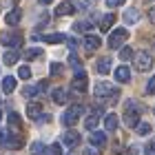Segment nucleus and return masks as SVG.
I'll list each match as a JSON object with an SVG mask.
<instances>
[{
  "label": "nucleus",
  "instance_id": "obj_1",
  "mask_svg": "<svg viewBox=\"0 0 155 155\" xmlns=\"http://www.w3.org/2000/svg\"><path fill=\"white\" fill-rule=\"evenodd\" d=\"M93 93L97 100H102V102H117V97H120V89L113 87V84H109V82H97L95 84V89H93Z\"/></svg>",
  "mask_w": 155,
  "mask_h": 155
},
{
  "label": "nucleus",
  "instance_id": "obj_2",
  "mask_svg": "<svg viewBox=\"0 0 155 155\" xmlns=\"http://www.w3.org/2000/svg\"><path fill=\"white\" fill-rule=\"evenodd\" d=\"M140 111H142V107H140L135 100H129L124 104V124L129 126V129H135L140 124Z\"/></svg>",
  "mask_w": 155,
  "mask_h": 155
},
{
  "label": "nucleus",
  "instance_id": "obj_3",
  "mask_svg": "<svg viewBox=\"0 0 155 155\" xmlns=\"http://www.w3.org/2000/svg\"><path fill=\"white\" fill-rule=\"evenodd\" d=\"M84 113V107L82 104H73V107H69L64 111V115H62V124L64 126H73L78 120H80V115Z\"/></svg>",
  "mask_w": 155,
  "mask_h": 155
},
{
  "label": "nucleus",
  "instance_id": "obj_4",
  "mask_svg": "<svg viewBox=\"0 0 155 155\" xmlns=\"http://www.w3.org/2000/svg\"><path fill=\"white\" fill-rule=\"evenodd\" d=\"M129 40V31L124 29V27H120V29H113L109 36V47L111 49H122L124 42Z\"/></svg>",
  "mask_w": 155,
  "mask_h": 155
},
{
  "label": "nucleus",
  "instance_id": "obj_5",
  "mask_svg": "<svg viewBox=\"0 0 155 155\" xmlns=\"http://www.w3.org/2000/svg\"><path fill=\"white\" fill-rule=\"evenodd\" d=\"M0 42L9 49H18L22 45V33L20 31H5V33H0Z\"/></svg>",
  "mask_w": 155,
  "mask_h": 155
},
{
  "label": "nucleus",
  "instance_id": "obj_6",
  "mask_svg": "<svg viewBox=\"0 0 155 155\" xmlns=\"http://www.w3.org/2000/svg\"><path fill=\"white\" fill-rule=\"evenodd\" d=\"M133 58H135V69L137 71H149L153 67V55L149 51H137V53H133Z\"/></svg>",
  "mask_w": 155,
  "mask_h": 155
},
{
  "label": "nucleus",
  "instance_id": "obj_7",
  "mask_svg": "<svg viewBox=\"0 0 155 155\" xmlns=\"http://www.w3.org/2000/svg\"><path fill=\"white\" fill-rule=\"evenodd\" d=\"M0 144L7 149H20L22 146V137L13 135L11 131H0Z\"/></svg>",
  "mask_w": 155,
  "mask_h": 155
},
{
  "label": "nucleus",
  "instance_id": "obj_8",
  "mask_svg": "<svg viewBox=\"0 0 155 155\" xmlns=\"http://www.w3.org/2000/svg\"><path fill=\"white\" fill-rule=\"evenodd\" d=\"M71 89L73 91H80V93L87 91V73H84V71H75V78L71 82Z\"/></svg>",
  "mask_w": 155,
  "mask_h": 155
},
{
  "label": "nucleus",
  "instance_id": "obj_9",
  "mask_svg": "<svg viewBox=\"0 0 155 155\" xmlns=\"http://www.w3.org/2000/svg\"><path fill=\"white\" fill-rule=\"evenodd\" d=\"M100 45H102V40L97 38V36H93V33H87V36H84V49H87L89 53L97 51V49H100Z\"/></svg>",
  "mask_w": 155,
  "mask_h": 155
},
{
  "label": "nucleus",
  "instance_id": "obj_10",
  "mask_svg": "<svg viewBox=\"0 0 155 155\" xmlns=\"http://www.w3.org/2000/svg\"><path fill=\"white\" fill-rule=\"evenodd\" d=\"M89 142L93 144L95 149H100V146H104V144H107V133H104V131H91Z\"/></svg>",
  "mask_w": 155,
  "mask_h": 155
},
{
  "label": "nucleus",
  "instance_id": "obj_11",
  "mask_svg": "<svg viewBox=\"0 0 155 155\" xmlns=\"http://www.w3.org/2000/svg\"><path fill=\"white\" fill-rule=\"evenodd\" d=\"M62 142H64L69 149H73V146L80 144V133L78 131H67L64 135H62Z\"/></svg>",
  "mask_w": 155,
  "mask_h": 155
},
{
  "label": "nucleus",
  "instance_id": "obj_12",
  "mask_svg": "<svg viewBox=\"0 0 155 155\" xmlns=\"http://www.w3.org/2000/svg\"><path fill=\"white\" fill-rule=\"evenodd\" d=\"M75 11V5L71 0H64V2H60V7H55V16H71Z\"/></svg>",
  "mask_w": 155,
  "mask_h": 155
},
{
  "label": "nucleus",
  "instance_id": "obj_13",
  "mask_svg": "<svg viewBox=\"0 0 155 155\" xmlns=\"http://www.w3.org/2000/svg\"><path fill=\"white\" fill-rule=\"evenodd\" d=\"M115 80L117 82H131V69L122 64V67H117L115 69Z\"/></svg>",
  "mask_w": 155,
  "mask_h": 155
},
{
  "label": "nucleus",
  "instance_id": "obj_14",
  "mask_svg": "<svg viewBox=\"0 0 155 155\" xmlns=\"http://www.w3.org/2000/svg\"><path fill=\"white\" fill-rule=\"evenodd\" d=\"M27 115H29L31 120H40V117H42V104L29 102V107H27Z\"/></svg>",
  "mask_w": 155,
  "mask_h": 155
},
{
  "label": "nucleus",
  "instance_id": "obj_15",
  "mask_svg": "<svg viewBox=\"0 0 155 155\" xmlns=\"http://www.w3.org/2000/svg\"><path fill=\"white\" fill-rule=\"evenodd\" d=\"M97 122H100V109H95L93 113H91L87 120H84V126H87V131H95Z\"/></svg>",
  "mask_w": 155,
  "mask_h": 155
},
{
  "label": "nucleus",
  "instance_id": "obj_16",
  "mask_svg": "<svg viewBox=\"0 0 155 155\" xmlns=\"http://www.w3.org/2000/svg\"><path fill=\"white\" fill-rule=\"evenodd\" d=\"M45 89H47V82H40V84H36V87H25V89H22V95H27V97H33V95L42 93Z\"/></svg>",
  "mask_w": 155,
  "mask_h": 155
},
{
  "label": "nucleus",
  "instance_id": "obj_17",
  "mask_svg": "<svg viewBox=\"0 0 155 155\" xmlns=\"http://www.w3.org/2000/svg\"><path fill=\"white\" fill-rule=\"evenodd\" d=\"M20 18H22V11H20L18 7H16V9H11V11L5 16V22L13 27V25H18V22H20Z\"/></svg>",
  "mask_w": 155,
  "mask_h": 155
},
{
  "label": "nucleus",
  "instance_id": "obj_18",
  "mask_svg": "<svg viewBox=\"0 0 155 155\" xmlns=\"http://www.w3.org/2000/svg\"><path fill=\"white\" fill-rule=\"evenodd\" d=\"M137 20H140V11L135 9V7H131V9L124 11V22L126 25H135Z\"/></svg>",
  "mask_w": 155,
  "mask_h": 155
},
{
  "label": "nucleus",
  "instance_id": "obj_19",
  "mask_svg": "<svg viewBox=\"0 0 155 155\" xmlns=\"http://www.w3.org/2000/svg\"><path fill=\"white\" fill-rule=\"evenodd\" d=\"M113 22H115V13H107V16H102V20H100V29L102 31H111Z\"/></svg>",
  "mask_w": 155,
  "mask_h": 155
},
{
  "label": "nucleus",
  "instance_id": "obj_20",
  "mask_svg": "<svg viewBox=\"0 0 155 155\" xmlns=\"http://www.w3.org/2000/svg\"><path fill=\"white\" fill-rule=\"evenodd\" d=\"M51 97H53L55 104H64V102L69 100V95H67L64 89H53V91H51Z\"/></svg>",
  "mask_w": 155,
  "mask_h": 155
},
{
  "label": "nucleus",
  "instance_id": "obj_21",
  "mask_svg": "<svg viewBox=\"0 0 155 155\" xmlns=\"http://www.w3.org/2000/svg\"><path fill=\"white\" fill-rule=\"evenodd\" d=\"M95 69H97V73L107 75L111 71V58H100V60H97V64H95Z\"/></svg>",
  "mask_w": 155,
  "mask_h": 155
},
{
  "label": "nucleus",
  "instance_id": "obj_22",
  "mask_svg": "<svg viewBox=\"0 0 155 155\" xmlns=\"http://www.w3.org/2000/svg\"><path fill=\"white\" fill-rule=\"evenodd\" d=\"M104 129L107 131H115L117 129V115L115 113H107V117H104Z\"/></svg>",
  "mask_w": 155,
  "mask_h": 155
},
{
  "label": "nucleus",
  "instance_id": "obj_23",
  "mask_svg": "<svg viewBox=\"0 0 155 155\" xmlns=\"http://www.w3.org/2000/svg\"><path fill=\"white\" fill-rule=\"evenodd\" d=\"M18 58H20V53L16 51V49H11V51H5V55H2L5 64H16V62H18Z\"/></svg>",
  "mask_w": 155,
  "mask_h": 155
},
{
  "label": "nucleus",
  "instance_id": "obj_24",
  "mask_svg": "<svg viewBox=\"0 0 155 155\" xmlns=\"http://www.w3.org/2000/svg\"><path fill=\"white\" fill-rule=\"evenodd\" d=\"M13 89H16V78H13V75L2 78V91H5V93H11Z\"/></svg>",
  "mask_w": 155,
  "mask_h": 155
},
{
  "label": "nucleus",
  "instance_id": "obj_25",
  "mask_svg": "<svg viewBox=\"0 0 155 155\" xmlns=\"http://www.w3.org/2000/svg\"><path fill=\"white\" fill-rule=\"evenodd\" d=\"M42 40L49 42V45H58V42H64L67 36H64V33H49V36H45Z\"/></svg>",
  "mask_w": 155,
  "mask_h": 155
},
{
  "label": "nucleus",
  "instance_id": "obj_26",
  "mask_svg": "<svg viewBox=\"0 0 155 155\" xmlns=\"http://www.w3.org/2000/svg\"><path fill=\"white\" fill-rule=\"evenodd\" d=\"M135 131H137V135H149L153 129H151V124H149V122H140V124L135 126Z\"/></svg>",
  "mask_w": 155,
  "mask_h": 155
},
{
  "label": "nucleus",
  "instance_id": "obj_27",
  "mask_svg": "<svg viewBox=\"0 0 155 155\" xmlns=\"http://www.w3.org/2000/svg\"><path fill=\"white\" fill-rule=\"evenodd\" d=\"M40 55H42V49H27L25 60H33V58H40Z\"/></svg>",
  "mask_w": 155,
  "mask_h": 155
},
{
  "label": "nucleus",
  "instance_id": "obj_28",
  "mask_svg": "<svg viewBox=\"0 0 155 155\" xmlns=\"http://www.w3.org/2000/svg\"><path fill=\"white\" fill-rule=\"evenodd\" d=\"M45 155H62V146L60 144H51L45 149Z\"/></svg>",
  "mask_w": 155,
  "mask_h": 155
},
{
  "label": "nucleus",
  "instance_id": "obj_29",
  "mask_svg": "<svg viewBox=\"0 0 155 155\" xmlns=\"http://www.w3.org/2000/svg\"><path fill=\"white\" fill-rule=\"evenodd\" d=\"M73 29L75 31H89L91 29V22H89V20H80V22L73 25Z\"/></svg>",
  "mask_w": 155,
  "mask_h": 155
},
{
  "label": "nucleus",
  "instance_id": "obj_30",
  "mask_svg": "<svg viewBox=\"0 0 155 155\" xmlns=\"http://www.w3.org/2000/svg\"><path fill=\"white\" fill-rule=\"evenodd\" d=\"M9 124H11V129H20V115L18 113H9Z\"/></svg>",
  "mask_w": 155,
  "mask_h": 155
},
{
  "label": "nucleus",
  "instance_id": "obj_31",
  "mask_svg": "<svg viewBox=\"0 0 155 155\" xmlns=\"http://www.w3.org/2000/svg\"><path fill=\"white\" fill-rule=\"evenodd\" d=\"M31 155H45V146H42V142H33L31 144Z\"/></svg>",
  "mask_w": 155,
  "mask_h": 155
},
{
  "label": "nucleus",
  "instance_id": "obj_32",
  "mask_svg": "<svg viewBox=\"0 0 155 155\" xmlns=\"http://www.w3.org/2000/svg\"><path fill=\"white\" fill-rule=\"evenodd\" d=\"M120 58H122V60H131L133 58V49L131 47H122V49H120Z\"/></svg>",
  "mask_w": 155,
  "mask_h": 155
},
{
  "label": "nucleus",
  "instance_id": "obj_33",
  "mask_svg": "<svg viewBox=\"0 0 155 155\" xmlns=\"http://www.w3.org/2000/svg\"><path fill=\"white\" fill-rule=\"evenodd\" d=\"M18 78H20V80H29V78H31V69L29 67H20L18 69Z\"/></svg>",
  "mask_w": 155,
  "mask_h": 155
},
{
  "label": "nucleus",
  "instance_id": "obj_34",
  "mask_svg": "<svg viewBox=\"0 0 155 155\" xmlns=\"http://www.w3.org/2000/svg\"><path fill=\"white\" fill-rule=\"evenodd\" d=\"M69 62H71V67L75 69V71H82V62H80V58H78L75 53H71V58H69Z\"/></svg>",
  "mask_w": 155,
  "mask_h": 155
},
{
  "label": "nucleus",
  "instance_id": "obj_35",
  "mask_svg": "<svg viewBox=\"0 0 155 155\" xmlns=\"http://www.w3.org/2000/svg\"><path fill=\"white\" fill-rule=\"evenodd\" d=\"M146 93H149V95H155V75H151L149 84H146Z\"/></svg>",
  "mask_w": 155,
  "mask_h": 155
},
{
  "label": "nucleus",
  "instance_id": "obj_36",
  "mask_svg": "<svg viewBox=\"0 0 155 155\" xmlns=\"http://www.w3.org/2000/svg\"><path fill=\"white\" fill-rule=\"evenodd\" d=\"M49 71H51V75H60V73H62V64H58V62H53Z\"/></svg>",
  "mask_w": 155,
  "mask_h": 155
},
{
  "label": "nucleus",
  "instance_id": "obj_37",
  "mask_svg": "<svg viewBox=\"0 0 155 155\" xmlns=\"http://www.w3.org/2000/svg\"><path fill=\"white\" fill-rule=\"evenodd\" d=\"M126 0H107V7H122Z\"/></svg>",
  "mask_w": 155,
  "mask_h": 155
},
{
  "label": "nucleus",
  "instance_id": "obj_38",
  "mask_svg": "<svg viewBox=\"0 0 155 155\" xmlns=\"http://www.w3.org/2000/svg\"><path fill=\"white\" fill-rule=\"evenodd\" d=\"M146 155H155V140H153L149 146H146Z\"/></svg>",
  "mask_w": 155,
  "mask_h": 155
},
{
  "label": "nucleus",
  "instance_id": "obj_39",
  "mask_svg": "<svg viewBox=\"0 0 155 155\" xmlns=\"http://www.w3.org/2000/svg\"><path fill=\"white\" fill-rule=\"evenodd\" d=\"M149 20H151V25H155V7L149 9Z\"/></svg>",
  "mask_w": 155,
  "mask_h": 155
},
{
  "label": "nucleus",
  "instance_id": "obj_40",
  "mask_svg": "<svg viewBox=\"0 0 155 155\" xmlns=\"http://www.w3.org/2000/svg\"><path fill=\"white\" fill-rule=\"evenodd\" d=\"M129 155H137V146H129Z\"/></svg>",
  "mask_w": 155,
  "mask_h": 155
},
{
  "label": "nucleus",
  "instance_id": "obj_41",
  "mask_svg": "<svg viewBox=\"0 0 155 155\" xmlns=\"http://www.w3.org/2000/svg\"><path fill=\"white\" fill-rule=\"evenodd\" d=\"M84 155H100V153H97L95 149H87V153H84Z\"/></svg>",
  "mask_w": 155,
  "mask_h": 155
},
{
  "label": "nucleus",
  "instance_id": "obj_42",
  "mask_svg": "<svg viewBox=\"0 0 155 155\" xmlns=\"http://www.w3.org/2000/svg\"><path fill=\"white\" fill-rule=\"evenodd\" d=\"M49 2H53V0H40V5H49Z\"/></svg>",
  "mask_w": 155,
  "mask_h": 155
},
{
  "label": "nucleus",
  "instance_id": "obj_43",
  "mask_svg": "<svg viewBox=\"0 0 155 155\" xmlns=\"http://www.w3.org/2000/svg\"><path fill=\"white\" fill-rule=\"evenodd\" d=\"M0 120H2V111H0Z\"/></svg>",
  "mask_w": 155,
  "mask_h": 155
},
{
  "label": "nucleus",
  "instance_id": "obj_44",
  "mask_svg": "<svg viewBox=\"0 0 155 155\" xmlns=\"http://www.w3.org/2000/svg\"><path fill=\"white\" fill-rule=\"evenodd\" d=\"M153 115H155V109H153Z\"/></svg>",
  "mask_w": 155,
  "mask_h": 155
}]
</instances>
